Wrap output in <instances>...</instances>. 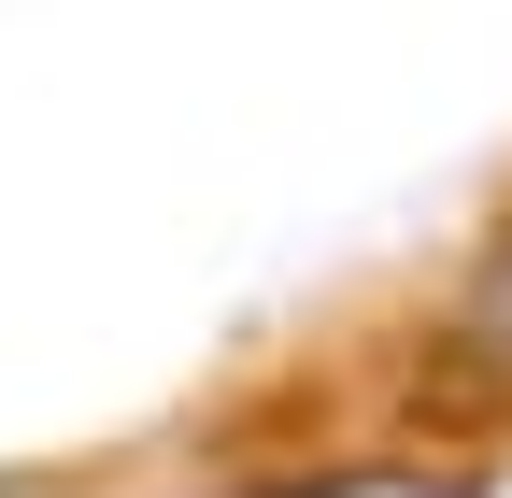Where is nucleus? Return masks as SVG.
I'll return each mask as SVG.
<instances>
[{"mask_svg": "<svg viewBox=\"0 0 512 498\" xmlns=\"http://www.w3.org/2000/svg\"><path fill=\"white\" fill-rule=\"evenodd\" d=\"M427 385L470 399V413H512V242H484V271L441 299V328H427Z\"/></svg>", "mask_w": 512, "mask_h": 498, "instance_id": "1", "label": "nucleus"}]
</instances>
